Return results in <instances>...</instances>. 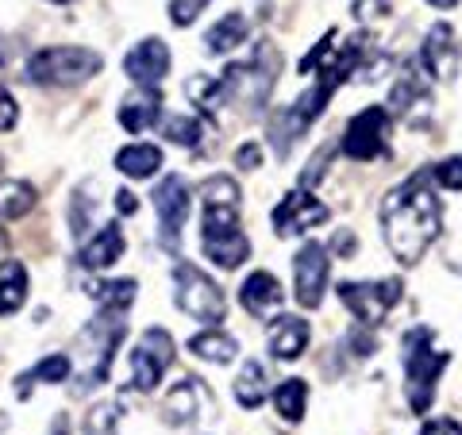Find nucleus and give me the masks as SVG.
I'll return each instance as SVG.
<instances>
[{"label": "nucleus", "instance_id": "obj_22", "mask_svg": "<svg viewBox=\"0 0 462 435\" xmlns=\"http://www.w3.org/2000/svg\"><path fill=\"white\" fill-rule=\"evenodd\" d=\"M266 389H270L266 366H263V362H254V358H247V362L239 366L236 382H231V393H236L239 409H258V404L266 401Z\"/></svg>", "mask_w": 462, "mask_h": 435}, {"label": "nucleus", "instance_id": "obj_19", "mask_svg": "<svg viewBox=\"0 0 462 435\" xmlns=\"http://www.w3.org/2000/svg\"><path fill=\"white\" fill-rule=\"evenodd\" d=\"M282 301H285V289L270 270H254L239 289V304L251 316H273L282 309Z\"/></svg>", "mask_w": 462, "mask_h": 435}, {"label": "nucleus", "instance_id": "obj_42", "mask_svg": "<svg viewBox=\"0 0 462 435\" xmlns=\"http://www.w3.org/2000/svg\"><path fill=\"white\" fill-rule=\"evenodd\" d=\"M331 246H336L339 255H355V251H358V239L351 236V231H339V236H336V243H331Z\"/></svg>", "mask_w": 462, "mask_h": 435}, {"label": "nucleus", "instance_id": "obj_11", "mask_svg": "<svg viewBox=\"0 0 462 435\" xmlns=\"http://www.w3.org/2000/svg\"><path fill=\"white\" fill-rule=\"evenodd\" d=\"M328 273H331V255L324 243H305L293 255V293L300 309H320L328 293Z\"/></svg>", "mask_w": 462, "mask_h": 435}, {"label": "nucleus", "instance_id": "obj_39", "mask_svg": "<svg viewBox=\"0 0 462 435\" xmlns=\"http://www.w3.org/2000/svg\"><path fill=\"white\" fill-rule=\"evenodd\" d=\"M328 166H331V151H328V147H324V151H316V154H312V162H309V170L300 173V190H312L316 178H320V173H328Z\"/></svg>", "mask_w": 462, "mask_h": 435}, {"label": "nucleus", "instance_id": "obj_27", "mask_svg": "<svg viewBox=\"0 0 462 435\" xmlns=\"http://www.w3.org/2000/svg\"><path fill=\"white\" fill-rule=\"evenodd\" d=\"M39 205L32 181H0V220H23Z\"/></svg>", "mask_w": 462, "mask_h": 435}, {"label": "nucleus", "instance_id": "obj_3", "mask_svg": "<svg viewBox=\"0 0 462 435\" xmlns=\"http://www.w3.org/2000/svg\"><path fill=\"white\" fill-rule=\"evenodd\" d=\"M100 54L89 47H42L27 58V81L39 89H78L100 74Z\"/></svg>", "mask_w": 462, "mask_h": 435}, {"label": "nucleus", "instance_id": "obj_9", "mask_svg": "<svg viewBox=\"0 0 462 435\" xmlns=\"http://www.w3.org/2000/svg\"><path fill=\"white\" fill-rule=\"evenodd\" d=\"M173 362V339L166 328H147L132 351V385L139 393H151V389L162 385L166 370Z\"/></svg>", "mask_w": 462, "mask_h": 435}, {"label": "nucleus", "instance_id": "obj_37", "mask_svg": "<svg viewBox=\"0 0 462 435\" xmlns=\"http://www.w3.org/2000/svg\"><path fill=\"white\" fill-rule=\"evenodd\" d=\"M355 20L374 23V20H385L389 16V0H355Z\"/></svg>", "mask_w": 462, "mask_h": 435}, {"label": "nucleus", "instance_id": "obj_32", "mask_svg": "<svg viewBox=\"0 0 462 435\" xmlns=\"http://www.w3.org/2000/svg\"><path fill=\"white\" fill-rule=\"evenodd\" d=\"M158 124H162V135L178 147H200L205 143V124L193 120V116H166Z\"/></svg>", "mask_w": 462, "mask_h": 435}, {"label": "nucleus", "instance_id": "obj_40", "mask_svg": "<svg viewBox=\"0 0 462 435\" xmlns=\"http://www.w3.org/2000/svg\"><path fill=\"white\" fill-rule=\"evenodd\" d=\"M236 166L239 170H258L263 166V147H258V143H243L239 154H236Z\"/></svg>", "mask_w": 462, "mask_h": 435}, {"label": "nucleus", "instance_id": "obj_12", "mask_svg": "<svg viewBox=\"0 0 462 435\" xmlns=\"http://www.w3.org/2000/svg\"><path fill=\"white\" fill-rule=\"evenodd\" d=\"M151 200H154V212H158V231H162L166 251L178 255L181 251V227L189 220V208H193L189 185L181 178H166L162 185H154Z\"/></svg>", "mask_w": 462, "mask_h": 435}, {"label": "nucleus", "instance_id": "obj_10", "mask_svg": "<svg viewBox=\"0 0 462 435\" xmlns=\"http://www.w3.org/2000/svg\"><path fill=\"white\" fill-rule=\"evenodd\" d=\"M385 143H389V108L370 105L358 116H351L339 147L351 162H374V158L385 151Z\"/></svg>", "mask_w": 462, "mask_h": 435}, {"label": "nucleus", "instance_id": "obj_6", "mask_svg": "<svg viewBox=\"0 0 462 435\" xmlns=\"http://www.w3.org/2000/svg\"><path fill=\"white\" fill-rule=\"evenodd\" d=\"M173 301H178V309L185 316H193V320L208 324V328L224 324V316H227L224 289L216 285L200 266H193V263H178V266H173Z\"/></svg>", "mask_w": 462, "mask_h": 435}, {"label": "nucleus", "instance_id": "obj_43", "mask_svg": "<svg viewBox=\"0 0 462 435\" xmlns=\"http://www.w3.org/2000/svg\"><path fill=\"white\" fill-rule=\"evenodd\" d=\"M116 208H120L124 216L135 212V197H132V193H116Z\"/></svg>", "mask_w": 462, "mask_h": 435}, {"label": "nucleus", "instance_id": "obj_44", "mask_svg": "<svg viewBox=\"0 0 462 435\" xmlns=\"http://www.w3.org/2000/svg\"><path fill=\"white\" fill-rule=\"evenodd\" d=\"M428 5H431V8H455L458 0H428Z\"/></svg>", "mask_w": 462, "mask_h": 435}, {"label": "nucleus", "instance_id": "obj_45", "mask_svg": "<svg viewBox=\"0 0 462 435\" xmlns=\"http://www.w3.org/2000/svg\"><path fill=\"white\" fill-rule=\"evenodd\" d=\"M51 5H69V0H51Z\"/></svg>", "mask_w": 462, "mask_h": 435}, {"label": "nucleus", "instance_id": "obj_17", "mask_svg": "<svg viewBox=\"0 0 462 435\" xmlns=\"http://www.w3.org/2000/svg\"><path fill=\"white\" fill-rule=\"evenodd\" d=\"M212 393H208V385H200L197 378H185V382H178L170 389V397H166V420L173 428H189V424H197L205 412H212Z\"/></svg>", "mask_w": 462, "mask_h": 435}, {"label": "nucleus", "instance_id": "obj_33", "mask_svg": "<svg viewBox=\"0 0 462 435\" xmlns=\"http://www.w3.org/2000/svg\"><path fill=\"white\" fill-rule=\"evenodd\" d=\"M208 8V0H170V23L173 27H193L200 20V12Z\"/></svg>", "mask_w": 462, "mask_h": 435}, {"label": "nucleus", "instance_id": "obj_29", "mask_svg": "<svg viewBox=\"0 0 462 435\" xmlns=\"http://www.w3.org/2000/svg\"><path fill=\"white\" fill-rule=\"evenodd\" d=\"M185 93L197 105L200 116H216L224 105H227V93H224V81L220 78H208V74H193L185 81Z\"/></svg>", "mask_w": 462, "mask_h": 435}, {"label": "nucleus", "instance_id": "obj_4", "mask_svg": "<svg viewBox=\"0 0 462 435\" xmlns=\"http://www.w3.org/2000/svg\"><path fill=\"white\" fill-rule=\"evenodd\" d=\"M200 246L220 270H239L251 258V239L239 227V205H200Z\"/></svg>", "mask_w": 462, "mask_h": 435}, {"label": "nucleus", "instance_id": "obj_20", "mask_svg": "<svg viewBox=\"0 0 462 435\" xmlns=\"http://www.w3.org/2000/svg\"><path fill=\"white\" fill-rule=\"evenodd\" d=\"M124 246H127V243H124L120 224H105V227H100L97 236L78 251V258H81L85 270H112V266L124 258Z\"/></svg>", "mask_w": 462, "mask_h": 435}, {"label": "nucleus", "instance_id": "obj_18", "mask_svg": "<svg viewBox=\"0 0 462 435\" xmlns=\"http://www.w3.org/2000/svg\"><path fill=\"white\" fill-rule=\"evenodd\" d=\"M120 127L132 135H143L147 127H154L162 120V93H158V85H139L135 93H127L120 100Z\"/></svg>", "mask_w": 462, "mask_h": 435}, {"label": "nucleus", "instance_id": "obj_34", "mask_svg": "<svg viewBox=\"0 0 462 435\" xmlns=\"http://www.w3.org/2000/svg\"><path fill=\"white\" fill-rule=\"evenodd\" d=\"M431 178H436L443 190H451V193H458L462 190V154H451V158H443V162L431 170Z\"/></svg>", "mask_w": 462, "mask_h": 435}, {"label": "nucleus", "instance_id": "obj_28", "mask_svg": "<svg viewBox=\"0 0 462 435\" xmlns=\"http://www.w3.org/2000/svg\"><path fill=\"white\" fill-rule=\"evenodd\" d=\"M89 293L97 297L100 309L124 312V316H127L132 301L139 297V282H135V278H108V282H100V285H89Z\"/></svg>", "mask_w": 462, "mask_h": 435}, {"label": "nucleus", "instance_id": "obj_8", "mask_svg": "<svg viewBox=\"0 0 462 435\" xmlns=\"http://www.w3.org/2000/svg\"><path fill=\"white\" fill-rule=\"evenodd\" d=\"M404 293L401 278H378V282H343L339 285V301L343 309L355 316L363 328L382 324L389 312L397 309V301Z\"/></svg>", "mask_w": 462, "mask_h": 435}, {"label": "nucleus", "instance_id": "obj_13", "mask_svg": "<svg viewBox=\"0 0 462 435\" xmlns=\"http://www.w3.org/2000/svg\"><path fill=\"white\" fill-rule=\"evenodd\" d=\"M273 231H278L282 239H293V236H309L312 227H320L328 220V205L324 200H316L312 190H293L282 197V205L273 208Z\"/></svg>", "mask_w": 462, "mask_h": 435}, {"label": "nucleus", "instance_id": "obj_14", "mask_svg": "<svg viewBox=\"0 0 462 435\" xmlns=\"http://www.w3.org/2000/svg\"><path fill=\"white\" fill-rule=\"evenodd\" d=\"M420 66L428 78L436 81H455L458 78V39L451 23H431L420 42Z\"/></svg>", "mask_w": 462, "mask_h": 435}, {"label": "nucleus", "instance_id": "obj_25", "mask_svg": "<svg viewBox=\"0 0 462 435\" xmlns=\"http://www.w3.org/2000/svg\"><path fill=\"white\" fill-rule=\"evenodd\" d=\"M189 355H197L200 362H216V366H231V358H239V339H231L227 331H197L189 339Z\"/></svg>", "mask_w": 462, "mask_h": 435}, {"label": "nucleus", "instance_id": "obj_41", "mask_svg": "<svg viewBox=\"0 0 462 435\" xmlns=\"http://www.w3.org/2000/svg\"><path fill=\"white\" fill-rule=\"evenodd\" d=\"M420 435H462V428L455 424V420L439 416V420H428V424L420 428Z\"/></svg>", "mask_w": 462, "mask_h": 435}, {"label": "nucleus", "instance_id": "obj_31", "mask_svg": "<svg viewBox=\"0 0 462 435\" xmlns=\"http://www.w3.org/2000/svg\"><path fill=\"white\" fill-rule=\"evenodd\" d=\"M124 404L120 401H97L85 416V435H120Z\"/></svg>", "mask_w": 462, "mask_h": 435}, {"label": "nucleus", "instance_id": "obj_35", "mask_svg": "<svg viewBox=\"0 0 462 435\" xmlns=\"http://www.w3.org/2000/svg\"><path fill=\"white\" fill-rule=\"evenodd\" d=\"M331 47H336V32H328L320 42H316V47L305 54V58H300V74H316V69H320L324 62H328V58H331Z\"/></svg>", "mask_w": 462, "mask_h": 435}, {"label": "nucleus", "instance_id": "obj_21", "mask_svg": "<svg viewBox=\"0 0 462 435\" xmlns=\"http://www.w3.org/2000/svg\"><path fill=\"white\" fill-rule=\"evenodd\" d=\"M27 293H32V278H27V266L8 258L0 263V316H12L27 304Z\"/></svg>", "mask_w": 462, "mask_h": 435}, {"label": "nucleus", "instance_id": "obj_38", "mask_svg": "<svg viewBox=\"0 0 462 435\" xmlns=\"http://www.w3.org/2000/svg\"><path fill=\"white\" fill-rule=\"evenodd\" d=\"M16 124H20V105H16V97H12L8 89H0V135L12 132Z\"/></svg>", "mask_w": 462, "mask_h": 435}, {"label": "nucleus", "instance_id": "obj_36", "mask_svg": "<svg viewBox=\"0 0 462 435\" xmlns=\"http://www.w3.org/2000/svg\"><path fill=\"white\" fill-rule=\"evenodd\" d=\"M420 93V85H412V74H404L397 85H393V97H389V112H404Z\"/></svg>", "mask_w": 462, "mask_h": 435}, {"label": "nucleus", "instance_id": "obj_24", "mask_svg": "<svg viewBox=\"0 0 462 435\" xmlns=\"http://www.w3.org/2000/svg\"><path fill=\"white\" fill-rule=\"evenodd\" d=\"M247 16H239V12H227V16H220L216 20L208 32H205V47L212 51V54H231V51H239L243 42H247Z\"/></svg>", "mask_w": 462, "mask_h": 435}, {"label": "nucleus", "instance_id": "obj_16", "mask_svg": "<svg viewBox=\"0 0 462 435\" xmlns=\"http://www.w3.org/2000/svg\"><path fill=\"white\" fill-rule=\"evenodd\" d=\"M309 339H312L309 320L305 316H293V312L273 316V324L266 331V347H270V355L278 362H297L300 355L309 351Z\"/></svg>", "mask_w": 462, "mask_h": 435}, {"label": "nucleus", "instance_id": "obj_23", "mask_svg": "<svg viewBox=\"0 0 462 435\" xmlns=\"http://www.w3.org/2000/svg\"><path fill=\"white\" fill-rule=\"evenodd\" d=\"M116 170L132 181L154 178V173L162 170V151H158L154 143H132V147H124L120 154H116Z\"/></svg>", "mask_w": 462, "mask_h": 435}, {"label": "nucleus", "instance_id": "obj_2", "mask_svg": "<svg viewBox=\"0 0 462 435\" xmlns=\"http://www.w3.org/2000/svg\"><path fill=\"white\" fill-rule=\"evenodd\" d=\"M431 328H409L401 347V358H404V397H409V409L412 412H428L431 401H436V385L443 378V370L451 366V355L439 351L431 343Z\"/></svg>", "mask_w": 462, "mask_h": 435}, {"label": "nucleus", "instance_id": "obj_5", "mask_svg": "<svg viewBox=\"0 0 462 435\" xmlns=\"http://www.w3.org/2000/svg\"><path fill=\"white\" fill-rule=\"evenodd\" d=\"M278 47L273 42H258L254 47V58L251 62H236L224 69V93H227V105L236 100V105H247V108H258L263 100L270 97L273 81H278Z\"/></svg>", "mask_w": 462, "mask_h": 435}, {"label": "nucleus", "instance_id": "obj_1", "mask_svg": "<svg viewBox=\"0 0 462 435\" xmlns=\"http://www.w3.org/2000/svg\"><path fill=\"white\" fill-rule=\"evenodd\" d=\"M431 170L412 173L404 185H397L382 205V236L389 255L401 266H416L428 255V246L439 239L443 231V208L436 190L428 185Z\"/></svg>", "mask_w": 462, "mask_h": 435}, {"label": "nucleus", "instance_id": "obj_15", "mask_svg": "<svg viewBox=\"0 0 462 435\" xmlns=\"http://www.w3.org/2000/svg\"><path fill=\"white\" fill-rule=\"evenodd\" d=\"M170 62H173V54L162 39H139L124 58V74L135 85H158L170 74Z\"/></svg>", "mask_w": 462, "mask_h": 435}, {"label": "nucleus", "instance_id": "obj_7", "mask_svg": "<svg viewBox=\"0 0 462 435\" xmlns=\"http://www.w3.org/2000/svg\"><path fill=\"white\" fill-rule=\"evenodd\" d=\"M124 312H108V309H100L89 324L81 328V370H85V378H81V389H89L97 382H105L108 378V366H112V358L116 351H120V339H124Z\"/></svg>", "mask_w": 462, "mask_h": 435}, {"label": "nucleus", "instance_id": "obj_30", "mask_svg": "<svg viewBox=\"0 0 462 435\" xmlns=\"http://www.w3.org/2000/svg\"><path fill=\"white\" fill-rule=\"evenodd\" d=\"M69 374H74V362H69V355H51V358H42V362H35V366L27 370V378L20 382V393L27 397V385H32V382L58 385V382H66Z\"/></svg>", "mask_w": 462, "mask_h": 435}, {"label": "nucleus", "instance_id": "obj_26", "mask_svg": "<svg viewBox=\"0 0 462 435\" xmlns=\"http://www.w3.org/2000/svg\"><path fill=\"white\" fill-rule=\"evenodd\" d=\"M273 409H278L282 420L289 424H300L305 420V409H309V382L305 378H285L278 389H273Z\"/></svg>", "mask_w": 462, "mask_h": 435}]
</instances>
